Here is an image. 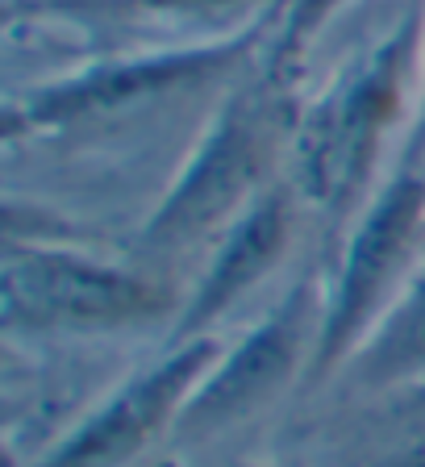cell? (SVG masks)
Instances as JSON below:
<instances>
[{
    "instance_id": "6da1fadb",
    "label": "cell",
    "mask_w": 425,
    "mask_h": 467,
    "mask_svg": "<svg viewBox=\"0 0 425 467\" xmlns=\"http://www.w3.org/2000/svg\"><path fill=\"white\" fill-rule=\"evenodd\" d=\"M417 17H405V26L347 63L338 79H329L326 92L305 100L296 113L288 184L334 222L355 217L368 204L379 188L376 175L388 142L400 134L409 109L417 113Z\"/></svg>"
},
{
    "instance_id": "7a4b0ae2",
    "label": "cell",
    "mask_w": 425,
    "mask_h": 467,
    "mask_svg": "<svg viewBox=\"0 0 425 467\" xmlns=\"http://www.w3.org/2000/svg\"><path fill=\"white\" fill-rule=\"evenodd\" d=\"M296 113L300 100L288 97V71L275 63L233 88L142 222V251L171 254L212 234L222 238L275 184V167H288Z\"/></svg>"
},
{
    "instance_id": "3957f363",
    "label": "cell",
    "mask_w": 425,
    "mask_h": 467,
    "mask_svg": "<svg viewBox=\"0 0 425 467\" xmlns=\"http://www.w3.org/2000/svg\"><path fill=\"white\" fill-rule=\"evenodd\" d=\"M425 263V155L405 146L397 171H388L342 246L338 272L326 288V317L313 355V376L358 355L397 309Z\"/></svg>"
},
{
    "instance_id": "277c9868",
    "label": "cell",
    "mask_w": 425,
    "mask_h": 467,
    "mask_svg": "<svg viewBox=\"0 0 425 467\" xmlns=\"http://www.w3.org/2000/svg\"><path fill=\"white\" fill-rule=\"evenodd\" d=\"M171 313V288L63 243H5L0 321L9 334H113Z\"/></svg>"
},
{
    "instance_id": "5b68a950",
    "label": "cell",
    "mask_w": 425,
    "mask_h": 467,
    "mask_svg": "<svg viewBox=\"0 0 425 467\" xmlns=\"http://www.w3.org/2000/svg\"><path fill=\"white\" fill-rule=\"evenodd\" d=\"M259 47V29H238L212 42H192V47L171 50H138V55H109L97 63L67 71V76L42 79L5 100V142L21 138H47L58 130L84 126V121H105L126 109L150 105L159 97L184 92L192 84L230 76L242 67L251 50Z\"/></svg>"
},
{
    "instance_id": "8992f818",
    "label": "cell",
    "mask_w": 425,
    "mask_h": 467,
    "mask_svg": "<svg viewBox=\"0 0 425 467\" xmlns=\"http://www.w3.org/2000/svg\"><path fill=\"white\" fill-rule=\"evenodd\" d=\"M321 317H326V288L317 280H300L288 288L275 309L242 334L238 347L222 350V359L196 384L184 418L175 426L180 438H209L230 421L251 418L300 371V363L317 355Z\"/></svg>"
},
{
    "instance_id": "52a82bcc",
    "label": "cell",
    "mask_w": 425,
    "mask_h": 467,
    "mask_svg": "<svg viewBox=\"0 0 425 467\" xmlns=\"http://www.w3.org/2000/svg\"><path fill=\"white\" fill-rule=\"evenodd\" d=\"M217 338L175 342L163 359L146 363L121 389H113L63 442L47 451L34 467H126L163 430H175L184 418L196 384L222 359Z\"/></svg>"
},
{
    "instance_id": "ba28073f",
    "label": "cell",
    "mask_w": 425,
    "mask_h": 467,
    "mask_svg": "<svg viewBox=\"0 0 425 467\" xmlns=\"http://www.w3.org/2000/svg\"><path fill=\"white\" fill-rule=\"evenodd\" d=\"M300 204L305 201H300L296 188L284 175L217 238V246L209 254V267H204L192 296H188L180 317H175V342L204 338L212 321H222L246 292H254L280 267V259L292 246V234H296Z\"/></svg>"
},
{
    "instance_id": "9c48e42d",
    "label": "cell",
    "mask_w": 425,
    "mask_h": 467,
    "mask_svg": "<svg viewBox=\"0 0 425 467\" xmlns=\"http://www.w3.org/2000/svg\"><path fill=\"white\" fill-rule=\"evenodd\" d=\"M358 359L368 363L363 368L368 376L379 379L425 368V263L405 288V296L397 301V309L388 313L384 326L368 338V347L358 350Z\"/></svg>"
},
{
    "instance_id": "30bf717a",
    "label": "cell",
    "mask_w": 425,
    "mask_h": 467,
    "mask_svg": "<svg viewBox=\"0 0 425 467\" xmlns=\"http://www.w3.org/2000/svg\"><path fill=\"white\" fill-rule=\"evenodd\" d=\"M376 467H425V438H417V442H409L405 451H397V455L379 459Z\"/></svg>"
},
{
    "instance_id": "8fae6325",
    "label": "cell",
    "mask_w": 425,
    "mask_h": 467,
    "mask_svg": "<svg viewBox=\"0 0 425 467\" xmlns=\"http://www.w3.org/2000/svg\"><path fill=\"white\" fill-rule=\"evenodd\" d=\"M405 146H413V150H421L425 155V92H421V100H417V113H413V126H409V142Z\"/></svg>"
},
{
    "instance_id": "7c38bea8",
    "label": "cell",
    "mask_w": 425,
    "mask_h": 467,
    "mask_svg": "<svg viewBox=\"0 0 425 467\" xmlns=\"http://www.w3.org/2000/svg\"><path fill=\"white\" fill-rule=\"evenodd\" d=\"M155 5H167V9H201V5H230V0H155Z\"/></svg>"
}]
</instances>
